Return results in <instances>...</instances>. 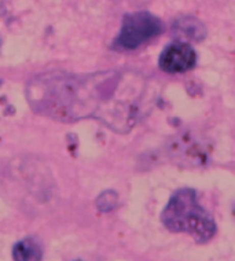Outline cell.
<instances>
[{
	"label": "cell",
	"instance_id": "1",
	"mask_svg": "<svg viewBox=\"0 0 235 261\" xmlns=\"http://www.w3.org/2000/svg\"><path fill=\"white\" fill-rule=\"evenodd\" d=\"M27 98L33 112L54 121L95 120L117 134H128L151 110L155 90L134 70H55L32 77Z\"/></svg>",
	"mask_w": 235,
	"mask_h": 261
},
{
	"label": "cell",
	"instance_id": "2",
	"mask_svg": "<svg viewBox=\"0 0 235 261\" xmlns=\"http://www.w3.org/2000/svg\"><path fill=\"white\" fill-rule=\"evenodd\" d=\"M161 221L167 230L190 235L198 243L209 242L217 232L216 221L199 203L193 189H180L172 195L161 213Z\"/></svg>",
	"mask_w": 235,
	"mask_h": 261
},
{
	"label": "cell",
	"instance_id": "3",
	"mask_svg": "<svg viewBox=\"0 0 235 261\" xmlns=\"http://www.w3.org/2000/svg\"><path fill=\"white\" fill-rule=\"evenodd\" d=\"M164 31L163 22L147 11L128 14L122 19L121 31L113 41L116 51H134L149 43Z\"/></svg>",
	"mask_w": 235,
	"mask_h": 261
},
{
	"label": "cell",
	"instance_id": "4",
	"mask_svg": "<svg viewBox=\"0 0 235 261\" xmlns=\"http://www.w3.org/2000/svg\"><path fill=\"white\" fill-rule=\"evenodd\" d=\"M197 63V54L194 48L187 43H173L161 53L159 59L160 69L165 73L177 74L186 73L194 68Z\"/></svg>",
	"mask_w": 235,
	"mask_h": 261
},
{
	"label": "cell",
	"instance_id": "5",
	"mask_svg": "<svg viewBox=\"0 0 235 261\" xmlns=\"http://www.w3.org/2000/svg\"><path fill=\"white\" fill-rule=\"evenodd\" d=\"M169 154L177 164H185L190 167L201 165L205 161L206 151L203 146H199L193 138L189 136H176L169 144Z\"/></svg>",
	"mask_w": 235,
	"mask_h": 261
},
{
	"label": "cell",
	"instance_id": "6",
	"mask_svg": "<svg viewBox=\"0 0 235 261\" xmlns=\"http://www.w3.org/2000/svg\"><path fill=\"white\" fill-rule=\"evenodd\" d=\"M173 35L186 41H201L206 36V28L198 19L193 17H183L173 23Z\"/></svg>",
	"mask_w": 235,
	"mask_h": 261
},
{
	"label": "cell",
	"instance_id": "7",
	"mask_svg": "<svg viewBox=\"0 0 235 261\" xmlns=\"http://www.w3.org/2000/svg\"><path fill=\"white\" fill-rule=\"evenodd\" d=\"M14 261H41L43 249L35 238H25L14 245Z\"/></svg>",
	"mask_w": 235,
	"mask_h": 261
},
{
	"label": "cell",
	"instance_id": "8",
	"mask_svg": "<svg viewBox=\"0 0 235 261\" xmlns=\"http://www.w3.org/2000/svg\"><path fill=\"white\" fill-rule=\"evenodd\" d=\"M117 194L112 191V190H109V191H105L103 194H100L98 197L96 206L100 212H110L117 206Z\"/></svg>",
	"mask_w": 235,
	"mask_h": 261
},
{
	"label": "cell",
	"instance_id": "9",
	"mask_svg": "<svg viewBox=\"0 0 235 261\" xmlns=\"http://www.w3.org/2000/svg\"><path fill=\"white\" fill-rule=\"evenodd\" d=\"M234 213H235V209H234Z\"/></svg>",
	"mask_w": 235,
	"mask_h": 261
}]
</instances>
